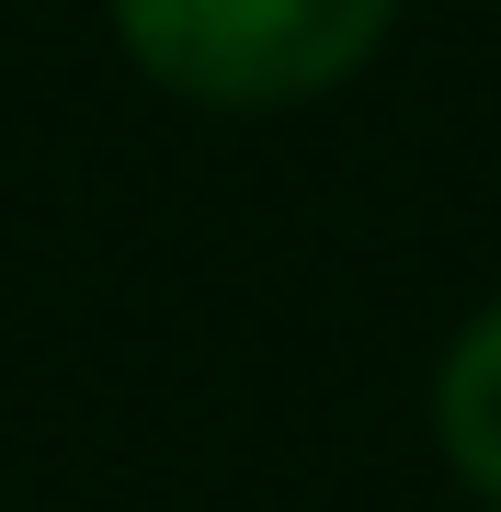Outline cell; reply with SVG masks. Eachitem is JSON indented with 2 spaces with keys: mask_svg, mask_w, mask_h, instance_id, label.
<instances>
[{
  "mask_svg": "<svg viewBox=\"0 0 501 512\" xmlns=\"http://www.w3.org/2000/svg\"><path fill=\"white\" fill-rule=\"evenodd\" d=\"M399 0H114L137 69L194 103H308L365 69Z\"/></svg>",
  "mask_w": 501,
  "mask_h": 512,
  "instance_id": "6da1fadb",
  "label": "cell"
},
{
  "mask_svg": "<svg viewBox=\"0 0 501 512\" xmlns=\"http://www.w3.org/2000/svg\"><path fill=\"white\" fill-rule=\"evenodd\" d=\"M433 433H445L467 490L501 501V308H479L445 342V365H433Z\"/></svg>",
  "mask_w": 501,
  "mask_h": 512,
  "instance_id": "7a4b0ae2",
  "label": "cell"
}]
</instances>
